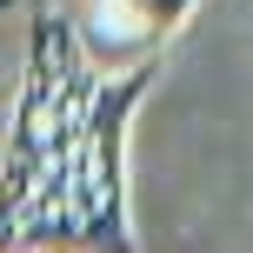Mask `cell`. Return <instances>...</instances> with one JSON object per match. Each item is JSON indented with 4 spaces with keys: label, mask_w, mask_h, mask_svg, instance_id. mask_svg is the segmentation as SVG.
Masks as SVG:
<instances>
[{
    "label": "cell",
    "mask_w": 253,
    "mask_h": 253,
    "mask_svg": "<svg viewBox=\"0 0 253 253\" xmlns=\"http://www.w3.org/2000/svg\"><path fill=\"white\" fill-rule=\"evenodd\" d=\"M114 7H120V20L140 34V47H160V40H173L180 27L193 20L200 0H114Z\"/></svg>",
    "instance_id": "6da1fadb"
},
{
    "label": "cell",
    "mask_w": 253,
    "mask_h": 253,
    "mask_svg": "<svg viewBox=\"0 0 253 253\" xmlns=\"http://www.w3.org/2000/svg\"><path fill=\"white\" fill-rule=\"evenodd\" d=\"M13 7H20V0H0V20H7V13H13Z\"/></svg>",
    "instance_id": "7a4b0ae2"
}]
</instances>
